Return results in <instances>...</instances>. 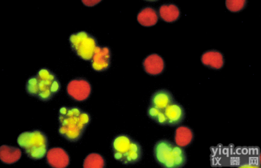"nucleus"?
<instances>
[{
    "label": "nucleus",
    "mask_w": 261,
    "mask_h": 168,
    "mask_svg": "<svg viewBox=\"0 0 261 168\" xmlns=\"http://www.w3.org/2000/svg\"><path fill=\"white\" fill-rule=\"evenodd\" d=\"M58 122L60 136L74 143L83 137L91 122V116L79 107L63 106L58 112Z\"/></svg>",
    "instance_id": "nucleus-1"
},
{
    "label": "nucleus",
    "mask_w": 261,
    "mask_h": 168,
    "mask_svg": "<svg viewBox=\"0 0 261 168\" xmlns=\"http://www.w3.org/2000/svg\"><path fill=\"white\" fill-rule=\"evenodd\" d=\"M61 90L58 77L47 68L39 70L36 75L30 77L25 83V92L30 96L43 102L53 99Z\"/></svg>",
    "instance_id": "nucleus-2"
},
{
    "label": "nucleus",
    "mask_w": 261,
    "mask_h": 168,
    "mask_svg": "<svg viewBox=\"0 0 261 168\" xmlns=\"http://www.w3.org/2000/svg\"><path fill=\"white\" fill-rule=\"evenodd\" d=\"M153 156L158 164L165 168H180L187 162L183 148L169 140L161 139L153 147Z\"/></svg>",
    "instance_id": "nucleus-3"
},
{
    "label": "nucleus",
    "mask_w": 261,
    "mask_h": 168,
    "mask_svg": "<svg viewBox=\"0 0 261 168\" xmlns=\"http://www.w3.org/2000/svg\"><path fill=\"white\" fill-rule=\"evenodd\" d=\"M114 159L124 165L137 164L143 158V148L136 140L127 134H119L112 142Z\"/></svg>",
    "instance_id": "nucleus-4"
},
{
    "label": "nucleus",
    "mask_w": 261,
    "mask_h": 168,
    "mask_svg": "<svg viewBox=\"0 0 261 168\" xmlns=\"http://www.w3.org/2000/svg\"><path fill=\"white\" fill-rule=\"evenodd\" d=\"M17 144L32 160L43 159L48 152V137L41 130H30L21 133L18 136Z\"/></svg>",
    "instance_id": "nucleus-5"
},
{
    "label": "nucleus",
    "mask_w": 261,
    "mask_h": 168,
    "mask_svg": "<svg viewBox=\"0 0 261 168\" xmlns=\"http://www.w3.org/2000/svg\"><path fill=\"white\" fill-rule=\"evenodd\" d=\"M71 50L81 60L90 61L97 47L96 38L89 33L81 31L71 34L69 38Z\"/></svg>",
    "instance_id": "nucleus-6"
},
{
    "label": "nucleus",
    "mask_w": 261,
    "mask_h": 168,
    "mask_svg": "<svg viewBox=\"0 0 261 168\" xmlns=\"http://www.w3.org/2000/svg\"><path fill=\"white\" fill-rule=\"evenodd\" d=\"M67 95L76 102L88 100L92 93V86L90 81L84 78H76L67 85Z\"/></svg>",
    "instance_id": "nucleus-7"
},
{
    "label": "nucleus",
    "mask_w": 261,
    "mask_h": 168,
    "mask_svg": "<svg viewBox=\"0 0 261 168\" xmlns=\"http://www.w3.org/2000/svg\"><path fill=\"white\" fill-rule=\"evenodd\" d=\"M90 62L91 66L95 71H106L111 67V49L107 46H98Z\"/></svg>",
    "instance_id": "nucleus-8"
},
{
    "label": "nucleus",
    "mask_w": 261,
    "mask_h": 168,
    "mask_svg": "<svg viewBox=\"0 0 261 168\" xmlns=\"http://www.w3.org/2000/svg\"><path fill=\"white\" fill-rule=\"evenodd\" d=\"M46 160L47 164L54 168H65L70 164L69 154L61 148L49 149L46 155Z\"/></svg>",
    "instance_id": "nucleus-9"
},
{
    "label": "nucleus",
    "mask_w": 261,
    "mask_h": 168,
    "mask_svg": "<svg viewBox=\"0 0 261 168\" xmlns=\"http://www.w3.org/2000/svg\"><path fill=\"white\" fill-rule=\"evenodd\" d=\"M163 111L166 116L167 125L170 127H176L180 125L186 118L185 109L180 104L176 101L169 105Z\"/></svg>",
    "instance_id": "nucleus-10"
},
{
    "label": "nucleus",
    "mask_w": 261,
    "mask_h": 168,
    "mask_svg": "<svg viewBox=\"0 0 261 168\" xmlns=\"http://www.w3.org/2000/svg\"><path fill=\"white\" fill-rule=\"evenodd\" d=\"M143 65L144 71L151 76L160 75L164 71L165 67L164 60L157 53L147 56L143 61Z\"/></svg>",
    "instance_id": "nucleus-11"
},
{
    "label": "nucleus",
    "mask_w": 261,
    "mask_h": 168,
    "mask_svg": "<svg viewBox=\"0 0 261 168\" xmlns=\"http://www.w3.org/2000/svg\"><path fill=\"white\" fill-rule=\"evenodd\" d=\"M174 102L175 99L172 93L165 89H162L151 95L150 105L161 110H164Z\"/></svg>",
    "instance_id": "nucleus-12"
},
{
    "label": "nucleus",
    "mask_w": 261,
    "mask_h": 168,
    "mask_svg": "<svg viewBox=\"0 0 261 168\" xmlns=\"http://www.w3.org/2000/svg\"><path fill=\"white\" fill-rule=\"evenodd\" d=\"M201 62L205 66L216 70L222 69L225 64L222 53L217 50H209L204 52L202 55Z\"/></svg>",
    "instance_id": "nucleus-13"
},
{
    "label": "nucleus",
    "mask_w": 261,
    "mask_h": 168,
    "mask_svg": "<svg viewBox=\"0 0 261 168\" xmlns=\"http://www.w3.org/2000/svg\"><path fill=\"white\" fill-rule=\"evenodd\" d=\"M22 156L19 148L4 145L0 148V160L6 164H13L17 162Z\"/></svg>",
    "instance_id": "nucleus-14"
},
{
    "label": "nucleus",
    "mask_w": 261,
    "mask_h": 168,
    "mask_svg": "<svg viewBox=\"0 0 261 168\" xmlns=\"http://www.w3.org/2000/svg\"><path fill=\"white\" fill-rule=\"evenodd\" d=\"M159 19V15L154 8L146 7L137 15V21L140 24L144 27H151L157 24Z\"/></svg>",
    "instance_id": "nucleus-15"
},
{
    "label": "nucleus",
    "mask_w": 261,
    "mask_h": 168,
    "mask_svg": "<svg viewBox=\"0 0 261 168\" xmlns=\"http://www.w3.org/2000/svg\"><path fill=\"white\" fill-rule=\"evenodd\" d=\"M193 137L194 134L190 127L180 126L176 129L174 142L176 145L184 148L192 144Z\"/></svg>",
    "instance_id": "nucleus-16"
},
{
    "label": "nucleus",
    "mask_w": 261,
    "mask_h": 168,
    "mask_svg": "<svg viewBox=\"0 0 261 168\" xmlns=\"http://www.w3.org/2000/svg\"><path fill=\"white\" fill-rule=\"evenodd\" d=\"M158 15L165 22L171 23L179 19L180 11L175 5L165 4L160 7Z\"/></svg>",
    "instance_id": "nucleus-17"
},
{
    "label": "nucleus",
    "mask_w": 261,
    "mask_h": 168,
    "mask_svg": "<svg viewBox=\"0 0 261 168\" xmlns=\"http://www.w3.org/2000/svg\"><path fill=\"white\" fill-rule=\"evenodd\" d=\"M106 167V160L103 156L98 153H91L84 160L83 167L103 168Z\"/></svg>",
    "instance_id": "nucleus-18"
},
{
    "label": "nucleus",
    "mask_w": 261,
    "mask_h": 168,
    "mask_svg": "<svg viewBox=\"0 0 261 168\" xmlns=\"http://www.w3.org/2000/svg\"><path fill=\"white\" fill-rule=\"evenodd\" d=\"M147 116L151 120L155 121L158 125L162 126L167 125V120L166 116L164 114V111L155 108L154 107L149 106L147 109Z\"/></svg>",
    "instance_id": "nucleus-19"
},
{
    "label": "nucleus",
    "mask_w": 261,
    "mask_h": 168,
    "mask_svg": "<svg viewBox=\"0 0 261 168\" xmlns=\"http://www.w3.org/2000/svg\"><path fill=\"white\" fill-rule=\"evenodd\" d=\"M246 1H226V7L232 13H237L241 11L245 8L246 5Z\"/></svg>",
    "instance_id": "nucleus-20"
},
{
    "label": "nucleus",
    "mask_w": 261,
    "mask_h": 168,
    "mask_svg": "<svg viewBox=\"0 0 261 168\" xmlns=\"http://www.w3.org/2000/svg\"><path fill=\"white\" fill-rule=\"evenodd\" d=\"M82 2H83V4L85 5L86 7H94L100 3L101 1H86V0H83Z\"/></svg>",
    "instance_id": "nucleus-21"
}]
</instances>
